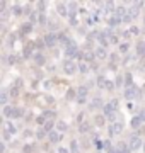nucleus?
Listing matches in <instances>:
<instances>
[{
	"label": "nucleus",
	"mask_w": 145,
	"mask_h": 153,
	"mask_svg": "<svg viewBox=\"0 0 145 153\" xmlns=\"http://www.w3.org/2000/svg\"><path fill=\"white\" fill-rule=\"evenodd\" d=\"M102 111H104V116H106V117H109V116H113V114H116V112H118V100H116V99L109 100L108 104H104Z\"/></svg>",
	"instance_id": "obj_1"
},
{
	"label": "nucleus",
	"mask_w": 145,
	"mask_h": 153,
	"mask_svg": "<svg viewBox=\"0 0 145 153\" xmlns=\"http://www.w3.org/2000/svg\"><path fill=\"white\" fill-rule=\"evenodd\" d=\"M77 70H78V65H75L73 60H67L65 63H63V71H65L67 75H73Z\"/></svg>",
	"instance_id": "obj_2"
},
{
	"label": "nucleus",
	"mask_w": 145,
	"mask_h": 153,
	"mask_svg": "<svg viewBox=\"0 0 145 153\" xmlns=\"http://www.w3.org/2000/svg\"><path fill=\"white\" fill-rule=\"evenodd\" d=\"M121 131H123V123H121V121H116V123L109 124V128H108V134H109V136L120 134Z\"/></svg>",
	"instance_id": "obj_3"
},
{
	"label": "nucleus",
	"mask_w": 145,
	"mask_h": 153,
	"mask_svg": "<svg viewBox=\"0 0 145 153\" xmlns=\"http://www.w3.org/2000/svg\"><path fill=\"white\" fill-rule=\"evenodd\" d=\"M137 95H138V88L135 87V85H132V87H126V88H125V92H123V97L128 99V100L135 99Z\"/></svg>",
	"instance_id": "obj_4"
},
{
	"label": "nucleus",
	"mask_w": 145,
	"mask_h": 153,
	"mask_svg": "<svg viewBox=\"0 0 145 153\" xmlns=\"http://www.w3.org/2000/svg\"><path fill=\"white\" fill-rule=\"evenodd\" d=\"M43 39H45V44L48 46V48H53V46L58 43V36H56L55 33H48Z\"/></svg>",
	"instance_id": "obj_5"
},
{
	"label": "nucleus",
	"mask_w": 145,
	"mask_h": 153,
	"mask_svg": "<svg viewBox=\"0 0 145 153\" xmlns=\"http://www.w3.org/2000/svg\"><path fill=\"white\" fill-rule=\"evenodd\" d=\"M128 146H130V150H138V148H144V141H142L140 136H132Z\"/></svg>",
	"instance_id": "obj_6"
},
{
	"label": "nucleus",
	"mask_w": 145,
	"mask_h": 153,
	"mask_svg": "<svg viewBox=\"0 0 145 153\" xmlns=\"http://www.w3.org/2000/svg\"><path fill=\"white\" fill-rule=\"evenodd\" d=\"M87 94H89V90H87V87H80L77 90V102L78 104H84L85 102V99H87Z\"/></svg>",
	"instance_id": "obj_7"
},
{
	"label": "nucleus",
	"mask_w": 145,
	"mask_h": 153,
	"mask_svg": "<svg viewBox=\"0 0 145 153\" xmlns=\"http://www.w3.org/2000/svg\"><path fill=\"white\" fill-rule=\"evenodd\" d=\"M61 138H63V134H61L60 131H51V133H48V140H50L51 143H60Z\"/></svg>",
	"instance_id": "obj_8"
},
{
	"label": "nucleus",
	"mask_w": 145,
	"mask_h": 153,
	"mask_svg": "<svg viewBox=\"0 0 145 153\" xmlns=\"http://www.w3.org/2000/svg\"><path fill=\"white\" fill-rule=\"evenodd\" d=\"M99 107H104V104H102V99L101 97H94L92 100L89 102V109H99Z\"/></svg>",
	"instance_id": "obj_9"
},
{
	"label": "nucleus",
	"mask_w": 145,
	"mask_h": 153,
	"mask_svg": "<svg viewBox=\"0 0 145 153\" xmlns=\"http://www.w3.org/2000/svg\"><path fill=\"white\" fill-rule=\"evenodd\" d=\"M34 48H36V43L26 44V48H24V56H26V58H31V56H34V55H36V53H33Z\"/></svg>",
	"instance_id": "obj_10"
},
{
	"label": "nucleus",
	"mask_w": 145,
	"mask_h": 153,
	"mask_svg": "<svg viewBox=\"0 0 145 153\" xmlns=\"http://www.w3.org/2000/svg\"><path fill=\"white\" fill-rule=\"evenodd\" d=\"M94 53H96V58H99V60H106L108 58V51H106V48H102V46L96 48Z\"/></svg>",
	"instance_id": "obj_11"
},
{
	"label": "nucleus",
	"mask_w": 145,
	"mask_h": 153,
	"mask_svg": "<svg viewBox=\"0 0 145 153\" xmlns=\"http://www.w3.org/2000/svg\"><path fill=\"white\" fill-rule=\"evenodd\" d=\"M56 10H58V14H60L61 17H67V16H70V10L67 9V5H65V4H58V7H56Z\"/></svg>",
	"instance_id": "obj_12"
},
{
	"label": "nucleus",
	"mask_w": 145,
	"mask_h": 153,
	"mask_svg": "<svg viewBox=\"0 0 145 153\" xmlns=\"http://www.w3.org/2000/svg\"><path fill=\"white\" fill-rule=\"evenodd\" d=\"M24 111L21 107H12V112H10V119H19V117H22Z\"/></svg>",
	"instance_id": "obj_13"
},
{
	"label": "nucleus",
	"mask_w": 145,
	"mask_h": 153,
	"mask_svg": "<svg viewBox=\"0 0 145 153\" xmlns=\"http://www.w3.org/2000/svg\"><path fill=\"white\" fill-rule=\"evenodd\" d=\"M108 24H109V27H116L118 24H121V19L116 16H109L108 17Z\"/></svg>",
	"instance_id": "obj_14"
},
{
	"label": "nucleus",
	"mask_w": 145,
	"mask_h": 153,
	"mask_svg": "<svg viewBox=\"0 0 145 153\" xmlns=\"http://www.w3.org/2000/svg\"><path fill=\"white\" fill-rule=\"evenodd\" d=\"M31 31H33V22H29V21L24 22L22 27H21V34H24V36H26V34H29Z\"/></svg>",
	"instance_id": "obj_15"
},
{
	"label": "nucleus",
	"mask_w": 145,
	"mask_h": 153,
	"mask_svg": "<svg viewBox=\"0 0 145 153\" xmlns=\"http://www.w3.org/2000/svg\"><path fill=\"white\" fill-rule=\"evenodd\" d=\"M89 70H92V66H90L87 61H80V63H78V71H80V73H87Z\"/></svg>",
	"instance_id": "obj_16"
},
{
	"label": "nucleus",
	"mask_w": 145,
	"mask_h": 153,
	"mask_svg": "<svg viewBox=\"0 0 145 153\" xmlns=\"http://www.w3.org/2000/svg\"><path fill=\"white\" fill-rule=\"evenodd\" d=\"M4 131H7L9 134H16V131H17V128L14 124H12L10 121H7L5 123V126H4Z\"/></svg>",
	"instance_id": "obj_17"
},
{
	"label": "nucleus",
	"mask_w": 145,
	"mask_h": 153,
	"mask_svg": "<svg viewBox=\"0 0 145 153\" xmlns=\"http://www.w3.org/2000/svg\"><path fill=\"white\" fill-rule=\"evenodd\" d=\"M104 123H106V116L97 114V116L94 117V124L97 126V128H102V126H104Z\"/></svg>",
	"instance_id": "obj_18"
},
{
	"label": "nucleus",
	"mask_w": 145,
	"mask_h": 153,
	"mask_svg": "<svg viewBox=\"0 0 145 153\" xmlns=\"http://www.w3.org/2000/svg\"><path fill=\"white\" fill-rule=\"evenodd\" d=\"M96 85H97V87L99 88H106V85H108V78L106 76H97V80H96Z\"/></svg>",
	"instance_id": "obj_19"
},
{
	"label": "nucleus",
	"mask_w": 145,
	"mask_h": 153,
	"mask_svg": "<svg viewBox=\"0 0 145 153\" xmlns=\"http://www.w3.org/2000/svg\"><path fill=\"white\" fill-rule=\"evenodd\" d=\"M89 129H90V123L89 121H84V123L78 124V131L82 133V134H84V133H89Z\"/></svg>",
	"instance_id": "obj_20"
},
{
	"label": "nucleus",
	"mask_w": 145,
	"mask_h": 153,
	"mask_svg": "<svg viewBox=\"0 0 145 153\" xmlns=\"http://www.w3.org/2000/svg\"><path fill=\"white\" fill-rule=\"evenodd\" d=\"M10 12L14 14V16H21V14H24V9H22V5L14 4V5H12V9H10Z\"/></svg>",
	"instance_id": "obj_21"
},
{
	"label": "nucleus",
	"mask_w": 145,
	"mask_h": 153,
	"mask_svg": "<svg viewBox=\"0 0 145 153\" xmlns=\"http://www.w3.org/2000/svg\"><path fill=\"white\" fill-rule=\"evenodd\" d=\"M137 55H138V56H145V41L137 43Z\"/></svg>",
	"instance_id": "obj_22"
},
{
	"label": "nucleus",
	"mask_w": 145,
	"mask_h": 153,
	"mask_svg": "<svg viewBox=\"0 0 145 153\" xmlns=\"http://www.w3.org/2000/svg\"><path fill=\"white\" fill-rule=\"evenodd\" d=\"M34 61H36V65H45V61H46V58H45V55H41V53H36L34 55Z\"/></svg>",
	"instance_id": "obj_23"
},
{
	"label": "nucleus",
	"mask_w": 145,
	"mask_h": 153,
	"mask_svg": "<svg viewBox=\"0 0 145 153\" xmlns=\"http://www.w3.org/2000/svg\"><path fill=\"white\" fill-rule=\"evenodd\" d=\"M56 129H58L60 133L67 131V129H68V124L65 123V121H56Z\"/></svg>",
	"instance_id": "obj_24"
},
{
	"label": "nucleus",
	"mask_w": 145,
	"mask_h": 153,
	"mask_svg": "<svg viewBox=\"0 0 145 153\" xmlns=\"http://www.w3.org/2000/svg\"><path fill=\"white\" fill-rule=\"evenodd\" d=\"M118 153H130L132 150H130L128 145H125V143H118Z\"/></svg>",
	"instance_id": "obj_25"
},
{
	"label": "nucleus",
	"mask_w": 145,
	"mask_h": 153,
	"mask_svg": "<svg viewBox=\"0 0 145 153\" xmlns=\"http://www.w3.org/2000/svg\"><path fill=\"white\" fill-rule=\"evenodd\" d=\"M65 99H67V100H73V99H77V90H73V88H68L67 94H65Z\"/></svg>",
	"instance_id": "obj_26"
},
{
	"label": "nucleus",
	"mask_w": 145,
	"mask_h": 153,
	"mask_svg": "<svg viewBox=\"0 0 145 153\" xmlns=\"http://www.w3.org/2000/svg\"><path fill=\"white\" fill-rule=\"evenodd\" d=\"M7 100H9V94H7V90H2V94H0V104L5 107Z\"/></svg>",
	"instance_id": "obj_27"
},
{
	"label": "nucleus",
	"mask_w": 145,
	"mask_h": 153,
	"mask_svg": "<svg viewBox=\"0 0 145 153\" xmlns=\"http://www.w3.org/2000/svg\"><path fill=\"white\" fill-rule=\"evenodd\" d=\"M53 126H56L55 121H46L45 126H43V129H45L46 133H51V131H53Z\"/></svg>",
	"instance_id": "obj_28"
},
{
	"label": "nucleus",
	"mask_w": 145,
	"mask_h": 153,
	"mask_svg": "<svg viewBox=\"0 0 145 153\" xmlns=\"http://www.w3.org/2000/svg\"><path fill=\"white\" fill-rule=\"evenodd\" d=\"M94 58H96L94 51H85V53H84V60H82V61H92Z\"/></svg>",
	"instance_id": "obj_29"
},
{
	"label": "nucleus",
	"mask_w": 145,
	"mask_h": 153,
	"mask_svg": "<svg viewBox=\"0 0 145 153\" xmlns=\"http://www.w3.org/2000/svg\"><path fill=\"white\" fill-rule=\"evenodd\" d=\"M128 51H130V44L128 43H121L120 44V53H121V55H126Z\"/></svg>",
	"instance_id": "obj_30"
},
{
	"label": "nucleus",
	"mask_w": 145,
	"mask_h": 153,
	"mask_svg": "<svg viewBox=\"0 0 145 153\" xmlns=\"http://www.w3.org/2000/svg\"><path fill=\"white\" fill-rule=\"evenodd\" d=\"M46 136H48V133H46L43 128H39L38 131H36V138H38V140H45Z\"/></svg>",
	"instance_id": "obj_31"
},
{
	"label": "nucleus",
	"mask_w": 145,
	"mask_h": 153,
	"mask_svg": "<svg viewBox=\"0 0 145 153\" xmlns=\"http://www.w3.org/2000/svg\"><path fill=\"white\" fill-rule=\"evenodd\" d=\"M70 153H80V150H78V143L75 141V140L70 143Z\"/></svg>",
	"instance_id": "obj_32"
},
{
	"label": "nucleus",
	"mask_w": 145,
	"mask_h": 153,
	"mask_svg": "<svg viewBox=\"0 0 145 153\" xmlns=\"http://www.w3.org/2000/svg\"><path fill=\"white\" fill-rule=\"evenodd\" d=\"M140 124H142V119H140V116L137 114L133 119H132V128H138Z\"/></svg>",
	"instance_id": "obj_33"
},
{
	"label": "nucleus",
	"mask_w": 145,
	"mask_h": 153,
	"mask_svg": "<svg viewBox=\"0 0 145 153\" xmlns=\"http://www.w3.org/2000/svg\"><path fill=\"white\" fill-rule=\"evenodd\" d=\"M125 83H126V87H132V85H133V76L130 75V73L125 75Z\"/></svg>",
	"instance_id": "obj_34"
},
{
	"label": "nucleus",
	"mask_w": 145,
	"mask_h": 153,
	"mask_svg": "<svg viewBox=\"0 0 145 153\" xmlns=\"http://www.w3.org/2000/svg\"><path fill=\"white\" fill-rule=\"evenodd\" d=\"M43 116L46 117V121L55 119V112H53V111H45V112H43Z\"/></svg>",
	"instance_id": "obj_35"
},
{
	"label": "nucleus",
	"mask_w": 145,
	"mask_h": 153,
	"mask_svg": "<svg viewBox=\"0 0 145 153\" xmlns=\"http://www.w3.org/2000/svg\"><path fill=\"white\" fill-rule=\"evenodd\" d=\"M36 123H38V124L41 126V128H43V126H45V123H46V117H45L43 114L38 116V117H36Z\"/></svg>",
	"instance_id": "obj_36"
},
{
	"label": "nucleus",
	"mask_w": 145,
	"mask_h": 153,
	"mask_svg": "<svg viewBox=\"0 0 145 153\" xmlns=\"http://www.w3.org/2000/svg\"><path fill=\"white\" fill-rule=\"evenodd\" d=\"M10 112H12V107L10 105H5V107H4V116H5V117H10Z\"/></svg>",
	"instance_id": "obj_37"
},
{
	"label": "nucleus",
	"mask_w": 145,
	"mask_h": 153,
	"mask_svg": "<svg viewBox=\"0 0 145 153\" xmlns=\"http://www.w3.org/2000/svg\"><path fill=\"white\" fill-rule=\"evenodd\" d=\"M38 21H39V24H41V26H45V24H46V17H45V14H43V12L39 14V19H38Z\"/></svg>",
	"instance_id": "obj_38"
},
{
	"label": "nucleus",
	"mask_w": 145,
	"mask_h": 153,
	"mask_svg": "<svg viewBox=\"0 0 145 153\" xmlns=\"http://www.w3.org/2000/svg\"><path fill=\"white\" fill-rule=\"evenodd\" d=\"M46 44H45V39H39V41H36V48H39V49H43Z\"/></svg>",
	"instance_id": "obj_39"
},
{
	"label": "nucleus",
	"mask_w": 145,
	"mask_h": 153,
	"mask_svg": "<svg viewBox=\"0 0 145 153\" xmlns=\"http://www.w3.org/2000/svg\"><path fill=\"white\" fill-rule=\"evenodd\" d=\"M109 43H111V44H116V43H118V36H114V34H109Z\"/></svg>",
	"instance_id": "obj_40"
},
{
	"label": "nucleus",
	"mask_w": 145,
	"mask_h": 153,
	"mask_svg": "<svg viewBox=\"0 0 145 153\" xmlns=\"http://www.w3.org/2000/svg\"><path fill=\"white\" fill-rule=\"evenodd\" d=\"M2 138H4V141H9V140L12 138V134H9L7 131H4V133H2Z\"/></svg>",
	"instance_id": "obj_41"
},
{
	"label": "nucleus",
	"mask_w": 145,
	"mask_h": 153,
	"mask_svg": "<svg viewBox=\"0 0 145 153\" xmlns=\"http://www.w3.org/2000/svg\"><path fill=\"white\" fill-rule=\"evenodd\" d=\"M33 145H26V146H24V153H33Z\"/></svg>",
	"instance_id": "obj_42"
},
{
	"label": "nucleus",
	"mask_w": 145,
	"mask_h": 153,
	"mask_svg": "<svg viewBox=\"0 0 145 153\" xmlns=\"http://www.w3.org/2000/svg\"><path fill=\"white\" fill-rule=\"evenodd\" d=\"M130 33H132V34H137V36H138V34H140V29H138V27H135V26H132V27H130Z\"/></svg>",
	"instance_id": "obj_43"
},
{
	"label": "nucleus",
	"mask_w": 145,
	"mask_h": 153,
	"mask_svg": "<svg viewBox=\"0 0 145 153\" xmlns=\"http://www.w3.org/2000/svg\"><path fill=\"white\" fill-rule=\"evenodd\" d=\"M17 61H19V58H17V56H14V55L9 56V63H17Z\"/></svg>",
	"instance_id": "obj_44"
},
{
	"label": "nucleus",
	"mask_w": 145,
	"mask_h": 153,
	"mask_svg": "<svg viewBox=\"0 0 145 153\" xmlns=\"http://www.w3.org/2000/svg\"><path fill=\"white\" fill-rule=\"evenodd\" d=\"M17 92H19V90H17V87H12L10 88V95H12V97H17V95H19Z\"/></svg>",
	"instance_id": "obj_45"
},
{
	"label": "nucleus",
	"mask_w": 145,
	"mask_h": 153,
	"mask_svg": "<svg viewBox=\"0 0 145 153\" xmlns=\"http://www.w3.org/2000/svg\"><path fill=\"white\" fill-rule=\"evenodd\" d=\"M114 88V83L111 82V80H108V85H106V90H113Z\"/></svg>",
	"instance_id": "obj_46"
},
{
	"label": "nucleus",
	"mask_w": 145,
	"mask_h": 153,
	"mask_svg": "<svg viewBox=\"0 0 145 153\" xmlns=\"http://www.w3.org/2000/svg\"><path fill=\"white\" fill-rule=\"evenodd\" d=\"M58 153H70V150L65 148V146H60V148H58Z\"/></svg>",
	"instance_id": "obj_47"
},
{
	"label": "nucleus",
	"mask_w": 145,
	"mask_h": 153,
	"mask_svg": "<svg viewBox=\"0 0 145 153\" xmlns=\"http://www.w3.org/2000/svg\"><path fill=\"white\" fill-rule=\"evenodd\" d=\"M14 43H16V36L12 34L10 38H9V44H10V46H12V44H14Z\"/></svg>",
	"instance_id": "obj_48"
},
{
	"label": "nucleus",
	"mask_w": 145,
	"mask_h": 153,
	"mask_svg": "<svg viewBox=\"0 0 145 153\" xmlns=\"http://www.w3.org/2000/svg\"><path fill=\"white\" fill-rule=\"evenodd\" d=\"M36 5H38V9H39V10H43V9H45V2H38Z\"/></svg>",
	"instance_id": "obj_49"
},
{
	"label": "nucleus",
	"mask_w": 145,
	"mask_h": 153,
	"mask_svg": "<svg viewBox=\"0 0 145 153\" xmlns=\"http://www.w3.org/2000/svg\"><path fill=\"white\" fill-rule=\"evenodd\" d=\"M108 153H118V148H116V146H114V148H113V146L108 148Z\"/></svg>",
	"instance_id": "obj_50"
},
{
	"label": "nucleus",
	"mask_w": 145,
	"mask_h": 153,
	"mask_svg": "<svg viewBox=\"0 0 145 153\" xmlns=\"http://www.w3.org/2000/svg\"><path fill=\"white\" fill-rule=\"evenodd\" d=\"M24 136H26V138L33 136V131H29V129H26V131H24Z\"/></svg>",
	"instance_id": "obj_51"
},
{
	"label": "nucleus",
	"mask_w": 145,
	"mask_h": 153,
	"mask_svg": "<svg viewBox=\"0 0 145 153\" xmlns=\"http://www.w3.org/2000/svg\"><path fill=\"white\" fill-rule=\"evenodd\" d=\"M138 116H140V119H142V121H145V109H144V111H142V112H140V114H138Z\"/></svg>",
	"instance_id": "obj_52"
},
{
	"label": "nucleus",
	"mask_w": 145,
	"mask_h": 153,
	"mask_svg": "<svg viewBox=\"0 0 145 153\" xmlns=\"http://www.w3.org/2000/svg\"><path fill=\"white\" fill-rule=\"evenodd\" d=\"M121 80H123V76H118V78H116V85H118V87L121 85Z\"/></svg>",
	"instance_id": "obj_53"
},
{
	"label": "nucleus",
	"mask_w": 145,
	"mask_h": 153,
	"mask_svg": "<svg viewBox=\"0 0 145 153\" xmlns=\"http://www.w3.org/2000/svg\"><path fill=\"white\" fill-rule=\"evenodd\" d=\"M130 36H132V33H130V31H126V33H123V38H126V39H128Z\"/></svg>",
	"instance_id": "obj_54"
},
{
	"label": "nucleus",
	"mask_w": 145,
	"mask_h": 153,
	"mask_svg": "<svg viewBox=\"0 0 145 153\" xmlns=\"http://www.w3.org/2000/svg\"><path fill=\"white\" fill-rule=\"evenodd\" d=\"M5 152V145H4V143H0V153H4Z\"/></svg>",
	"instance_id": "obj_55"
},
{
	"label": "nucleus",
	"mask_w": 145,
	"mask_h": 153,
	"mask_svg": "<svg viewBox=\"0 0 145 153\" xmlns=\"http://www.w3.org/2000/svg\"><path fill=\"white\" fill-rule=\"evenodd\" d=\"M144 153H145V143H144Z\"/></svg>",
	"instance_id": "obj_56"
},
{
	"label": "nucleus",
	"mask_w": 145,
	"mask_h": 153,
	"mask_svg": "<svg viewBox=\"0 0 145 153\" xmlns=\"http://www.w3.org/2000/svg\"><path fill=\"white\" fill-rule=\"evenodd\" d=\"M144 22H145V19H144Z\"/></svg>",
	"instance_id": "obj_57"
}]
</instances>
